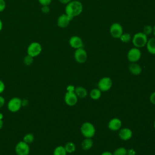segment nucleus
Instances as JSON below:
<instances>
[{"instance_id":"obj_1","label":"nucleus","mask_w":155,"mask_h":155,"mask_svg":"<svg viewBox=\"0 0 155 155\" xmlns=\"http://www.w3.org/2000/svg\"><path fill=\"white\" fill-rule=\"evenodd\" d=\"M83 10V5L82 3L76 0L71 1L66 4L65 8V13L71 19H73L81 14Z\"/></svg>"},{"instance_id":"obj_2","label":"nucleus","mask_w":155,"mask_h":155,"mask_svg":"<svg viewBox=\"0 0 155 155\" xmlns=\"http://www.w3.org/2000/svg\"><path fill=\"white\" fill-rule=\"evenodd\" d=\"M132 39V43L134 47L142 48L146 45L148 41L147 36L145 35L143 32H138L134 35Z\"/></svg>"},{"instance_id":"obj_3","label":"nucleus","mask_w":155,"mask_h":155,"mask_svg":"<svg viewBox=\"0 0 155 155\" xmlns=\"http://www.w3.org/2000/svg\"><path fill=\"white\" fill-rule=\"evenodd\" d=\"M82 134L87 138L93 137L96 133V128L93 124L89 122L83 123L80 128Z\"/></svg>"},{"instance_id":"obj_4","label":"nucleus","mask_w":155,"mask_h":155,"mask_svg":"<svg viewBox=\"0 0 155 155\" xmlns=\"http://www.w3.org/2000/svg\"><path fill=\"white\" fill-rule=\"evenodd\" d=\"M42 50L41 44L38 42H31L27 49V54L35 58L39 56Z\"/></svg>"},{"instance_id":"obj_5","label":"nucleus","mask_w":155,"mask_h":155,"mask_svg":"<svg viewBox=\"0 0 155 155\" xmlns=\"http://www.w3.org/2000/svg\"><path fill=\"white\" fill-rule=\"evenodd\" d=\"M22 106V99L18 97H12L7 103V109L12 113H16L19 111Z\"/></svg>"},{"instance_id":"obj_6","label":"nucleus","mask_w":155,"mask_h":155,"mask_svg":"<svg viewBox=\"0 0 155 155\" xmlns=\"http://www.w3.org/2000/svg\"><path fill=\"white\" fill-rule=\"evenodd\" d=\"M15 150L17 155H28L30 154V148L29 144L21 140L16 143Z\"/></svg>"},{"instance_id":"obj_7","label":"nucleus","mask_w":155,"mask_h":155,"mask_svg":"<svg viewBox=\"0 0 155 155\" xmlns=\"http://www.w3.org/2000/svg\"><path fill=\"white\" fill-rule=\"evenodd\" d=\"M113 85L112 80L110 78L105 76L101 78L97 83V88L101 91H107L110 90Z\"/></svg>"},{"instance_id":"obj_8","label":"nucleus","mask_w":155,"mask_h":155,"mask_svg":"<svg viewBox=\"0 0 155 155\" xmlns=\"http://www.w3.org/2000/svg\"><path fill=\"white\" fill-rule=\"evenodd\" d=\"M123 27L118 22L113 23L110 27V33L115 39H119L123 33Z\"/></svg>"},{"instance_id":"obj_9","label":"nucleus","mask_w":155,"mask_h":155,"mask_svg":"<svg viewBox=\"0 0 155 155\" xmlns=\"http://www.w3.org/2000/svg\"><path fill=\"white\" fill-rule=\"evenodd\" d=\"M141 51L139 48L136 47L131 48L127 53V59L131 62H137L141 57Z\"/></svg>"},{"instance_id":"obj_10","label":"nucleus","mask_w":155,"mask_h":155,"mask_svg":"<svg viewBox=\"0 0 155 155\" xmlns=\"http://www.w3.org/2000/svg\"><path fill=\"white\" fill-rule=\"evenodd\" d=\"M74 58L77 62L79 64H83L85 62L87 59V51L83 47L77 48L75 50L74 53Z\"/></svg>"},{"instance_id":"obj_11","label":"nucleus","mask_w":155,"mask_h":155,"mask_svg":"<svg viewBox=\"0 0 155 155\" xmlns=\"http://www.w3.org/2000/svg\"><path fill=\"white\" fill-rule=\"evenodd\" d=\"M78 97L74 91H67L64 96V101L65 104L68 106H74L78 102Z\"/></svg>"},{"instance_id":"obj_12","label":"nucleus","mask_w":155,"mask_h":155,"mask_svg":"<svg viewBox=\"0 0 155 155\" xmlns=\"http://www.w3.org/2000/svg\"><path fill=\"white\" fill-rule=\"evenodd\" d=\"M118 136L121 140L127 141L132 137L133 131L128 128H122L119 130Z\"/></svg>"},{"instance_id":"obj_13","label":"nucleus","mask_w":155,"mask_h":155,"mask_svg":"<svg viewBox=\"0 0 155 155\" xmlns=\"http://www.w3.org/2000/svg\"><path fill=\"white\" fill-rule=\"evenodd\" d=\"M71 20L72 19H71L68 15L64 13L58 17L57 19V25L60 28H65L69 25Z\"/></svg>"},{"instance_id":"obj_14","label":"nucleus","mask_w":155,"mask_h":155,"mask_svg":"<svg viewBox=\"0 0 155 155\" xmlns=\"http://www.w3.org/2000/svg\"><path fill=\"white\" fill-rule=\"evenodd\" d=\"M122 127V121L117 117H114L110 120L108 123V128L114 131H119Z\"/></svg>"},{"instance_id":"obj_15","label":"nucleus","mask_w":155,"mask_h":155,"mask_svg":"<svg viewBox=\"0 0 155 155\" xmlns=\"http://www.w3.org/2000/svg\"><path fill=\"white\" fill-rule=\"evenodd\" d=\"M69 44L70 47L74 49L83 47L84 43L82 39L78 36H73L69 39Z\"/></svg>"},{"instance_id":"obj_16","label":"nucleus","mask_w":155,"mask_h":155,"mask_svg":"<svg viewBox=\"0 0 155 155\" xmlns=\"http://www.w3.org/2000/svg\"><path fill=\"white\" fill-rule=\"evenodd\" d=\"M128 70L130 72L135 76L139 75L142 71V67L136 62H132L129 65Z\"/></svg>"},{"instance_id":"obj_17","label":"nucleus","mask_w":155,"mask_h":155,"mask_svg":"<svg viewBox=\"0 0 155 155\" xmlns=\"http://www.w3.org/2000/svg\"><path fill=\"white\" fill-rule=\"evenodd\" d=\"M145 46L147 47V51L150 53L155 54V37L148 39Z\"/></svg>"},{"instance_id":"obj_18","label":"nucleus","mask_w":155,"mask_h":155,"mask_svg":"<svg viewBox=\"0 0 155 155\" xmlns=\"http://www.w3.org/2000/svg\"><path fill=\"white\" fill-rule=\"evenodd\" d=\"M93 145V141L91 138L85 137L81 143V147L84 150H88L91 149Z\"/></svg>"},{"instance_id":"obj_19","label":"nucleus","mask_w":155,"mask_h":155,"mask_svg":"<svg viewBox=\"0 0 155 155\" xmlns=\"http://www.w3.org/2000/svg\"><path fill=\"white\" fill-rule=\"evenodd\" d=\"M74 93L78 97L84 98L87 96V90L83 87H77L75 88Z\"/></svg>"},{"instance_id":"obj_20","label":"nucleus","mask_w":155,"mask_h":155,"mask_svg":"<svg viewBox=\"0 0 155 155\" xmlns=\"http://www.w3.org/2000/svg\"><path fill=\"white\" fill-rule=\"evenodd\" d=\"M101 92L99 88H93L90 93V96L93 100H97L101 96Z\"/></svg>"},{"instance_id":"obj_21","label":"nucleus","mask_w":155,"mask_h":155,"mask_svg":"<svg viewBox=\"0 0 155 155\" xmlns=\"http://www.w3.org/2000/svg\"><path fill=\"white\" fill-rule=\"evenodd\" d=\"M67 153L64 146L59 145L56 147L53 153V155H67Z\"/></svg>"},{"instance_id":"obj_22","label":"nucleus","mask_w":155,"mask_h":155,"mask_svg":"<svg viewBox=\"0 0 155 155\" xmlns=\"http://www.w3.org/2000/svg\"><path fill=\"white\" fill-rule=\"evenodd\" d=\"M67 153H73L76 150V145L72 142H68L64 146Z\"/></svg>"},{"instance_id":"obj_23","label":"nucleus","mask_w":155,"mask_h":155,"mask_svg":"<svg viewBox=\"0 0 155 155\" xmlns=\"http://www.w3.org/2000/svg\"><path fill=\"white\" fill-rule=\"evenodd\" d=\"M35 140V136L32 133H27L23 137L22 140L28 144L31 143Z\"/></svg>"},{"instance_id":"obj_24","label":"nucleus","mask_w":155,"mask_h":155,"mask_svg":"<svg viewBox=\"0 0 155 155\" xmlns=\"http://www.w3.org/2000/svg\"><path fill=\"white\" fill-rule=\"evenodd\" d=\"M113 155H127V150L124 147H119L114 151Z\"/></svg>"},{"instance_id":"obj_25","label":"nucleus","mask_w":155,"mask_h":155,"mask_svg":"<svg viewBox=\"0 0 155 155\" xmlns=\"http://www.w3.org/2000/svg\"><path fill=\"white\" fill-rule=\"evenodd\" d=\"M119 39H120V41L122 42L127 43V42H128L129 41H130L131 40V36L130 33H123L122 35L120 36Z\"/></svg>"},{"instance_id":"obj_26","label":"nucleus","mask_w":155,"mask_h":155,"mask_svg":"<svg viewBox=\"0 0 155 155\" xmlns=\"http://www.w3.org/2000/svg\"><path fill=\"white\" fill-rule=\"evenodd\" d=\"M33 61H34V58L33 57H32V56H31L28 54H27L24 58L23 62L25 65L30 66L33 64Z\"/></svg>"},{"instance_id":"obj_27","label":"nucleus","mask_w":155,"mask_h":155,"mask_svg":"<svg viewBox=\"0 0 155 155\" xmlns=\"http://www.w3.org/2000/svg\"><path fill=\"white\" fill-rule=\"evenodd\" d=\"M153 31V27H152L150 25H147L143 27V33L147 36H148L152 34Z\"/></svg>"},{"instance_id":"obj_28","label":"nucleus","mask_w":155,"mask_h":155,"mask_svg":"<svg viewBox=\"0 0 155 155\" xmlns=\"http://www.w3.org/2000/svg\"><path fill=\"white\" fill-rule=\"evenodd\" d=\"M39 3L42 5H49L51 3L52 0H38Z\"/></svg>"},{"instance_id":"obj_29","label":"nucleus","mask_w":155,"mask_h":155,"mask_svg":"<svg viewBox=\"0 0 155 155\" xmlns=\"http://www.w3.org/2000/svg\"><path fill=\"white\" fill-rule=\"evenodd\" d=\"M6 8V2L5 0H0V13L4 11Z\"/></svg>"},{"instance_id":"obj_30","label":"nucleus","mask_w":155,"mask_h":155,"mask_svg":"<svg viewBox=\"0 0 155 155\" xmlns=\"http://www.w3.org/2000/svg\"><path fill=\"white\" fill-rule=\"evenodd\" d=\"M50 7L49 5H42L41 7V11L43 13L47 14L50 12Z\"/></svg>"},{"instance_id":"obj_31","label":"nucleus","mask_w":155,"mask_h":155,"mask_svg":"<svg viewBox=\"0 0 155 155\" xmlns=\"http://www.w3.org/2000/svg\"><path fill=\"white\" fill-rule=\"evenodd\" d=\"M150 101L152 104L155 105V91H154L153 93H152L150 94Z\"/></svg>"},{"instance_id":"obj_32","label":"nucleus","mask_w":155,"mask_h":155,"mask_svg":"<svg viewBox=\"0 0 155 155\" xmlns=\"http://www.w3.org/2000/svg\"><path fill=\"white\" fill-rule=\"evenodd\" d=\"M5 88V85L4 82L0 79V94L2 93L4 91Z\"/></svg>"},{"instance_id":"obj_33","label":"nucleus","mask_w":155,"mask_h":155,"mask_svg":"<svg viewBox=\"0 0 155 155\" xmlns=\"http://www.w3.org/2000/svg\"><path fill=\"white\" fill-rule=\"evenodd\" d=\"M136 152L133 148H131L127 150V155H136Z\"/></svg>"},{"instance_id":"obj_34","label":"nucleus","mask_w":155,"mask_h":155,"mask_svg":"<svg viewBox=\"0 0 155 155\" xmlns=\"http://www.w3.org/2000/svg\"><path fill=\"white\" fill-rule=\"evenodd\" d=\"M5 98L0 95V108H1L5 104Z\"/></svg>"},{"instance_id":"obj_35","label":"nucleus","mask_w":155,"mask_h":155,"mask_svg":"<svg viewBox=\"0 0 155 155\" xmlns=\"http://www.w3.org/2000/svg\"><path fill=\"white\" fill-rule=\"evenodd\" d=\"M74 90H75V87H74V86H73L72 85H69L67 87V91L73 92V91H74Z\"/></svg>"},{"instance_id":"obj_36","label":"nucleus","mask_w":155,"mask_h":155,"mask_svg":"<svg viewBox=\"0 0 155 155\" xmlns=\"http://www.w3.org/2000/svg\"><path fill=\"white\" fill-rule=\"evenodd\" d=\"M72 0H59V1L63 4H67L68 2L71 1Z\"/></svg>"},{"instance_id":"obj_37","label":"nucleus","mask_w":155,"mask_h":155,"mask_svg":"<svg viewBox=\"0 0 155 155\" xmlns=\"http://www.w3.org/2000/svg\"><path fill=\"white\" fill-rule=\"evenodd\" d=\"M101 155H113V153L110 152V151H104L101 153Z\"/></svg>"},{"instance_id":"obj_38","label":"nucleus","mask_w":155,"mask_h":155,"mask_svg":"<svg viewBox=\"0 0 155 155\" xmlns=\"http://www.w3.org/2000/svg\"><path fill=\"white\" fill-rule=\"evenodd\" d=\"M3 125H4V122H3L2 119H0V130L2 129Z\"/></svg>"},{"instance_id":"obj_39","label":"nucleus","mask_w":155,"mask_h":155,"mask_svg":"<svg viewBox=\"0 0 155 155\" xmlns=\"http://www.w3.org/2000/svg\"><path fill=\"white\" fill-rule=\"evenodd\" d=\"M2 27H3V23H2V21H1V19H0V31L2 30Z\"/></svg>"},{"instance_id":"obj_40","label":"nucleus","mask_w":155,"mask_h":155,"mask_svg":"<svg viewBox=\"0 0 155 155\" xmlns=\"http://www.w3.org/2000/svg\"><path fill=\"white\" fill-rule=\"evenodd\" d=\"M153 35H154V37H155V24H154V26H153Z\"/></svg>"},{"instance_id":"obj_41","label":"nucleus","mask_w":155,"mask_h":155,"mask_svg":"<svg viewBox=\"0 0 155 155\" xmlns=\"http://www.w3.org/2000/svg\"><path fill=\"white\" fill-rule=\"evenodd\" d=\"M3 115H2V113H0V119H2V118H3Z\"/></svg>"},{"instance_id":"obj_42","label":"nucleus","mask_w":155,"mask_h":155,"mask_svg":"<svg viewBox=\"0 0 155 155\" xmlns=\"http://www.w3.org/2000/svg\"><path fill=\"white\" fill-rule=\"evenodd\" d=\"M154 128L155 129V120H154Z\"/></svg>"}]
</instances>
